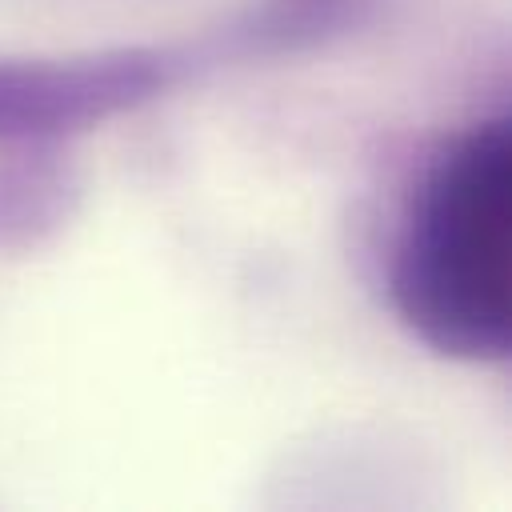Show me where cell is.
Listing matches in <instances>:
<instances>
[{
	"mask_svg": "<svg viewBox=\"0 0 512 512\" xmlns=\"http://www.w3.org/2000/svg\"><path fill=\"white\" fill-rule=\"evenodd\" d=\"M392 300L440 356L512 348V128L480 120L420 172L392 252Z\"/></svg>",
	"mask_w": 512,
	"mask_h": 512,
	"instance_id": "cell-1",
	"label": "cell"
}]
</instances>
